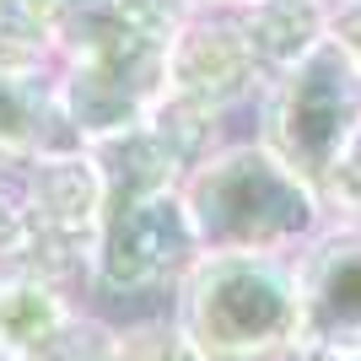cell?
<instances>
[{
    "label": "cell",
    "mask_w": 361,
    "mask_h": 361,
    "mask_svg": "<svg viewBox=\"0 0 361 361\" xmlns=\"http://www.w3.org/2000/svg\"><path fill=\"white\" fill-rule=\"evenodd\" d=\"M324 211H329V221H361V135L324 189Z\"/></svg>",
    "instance_id": "cell-13"
},
{
    "label": "cell",
    "mask_w": 361,
    "mask_h": 361,
    "mask_svg": "<svg viewBox=\"0 0 361 361\" xmlns=\"http://www.w3.org/2000/svg\"><path fill=\"white\" fill-rule=\"evenodd\" d=\"M318 6H324V11H340V6H345V0H318Z\"/></svg>",
    "instance_id": "cell-16"
},
{
    "label": "cell",
    "mask_w": 361,
    "mask_h": 361,
    "mask_svg": "<svg viewBox=\"0 0 361 361\" xmlns=\"http://www.w3.org/2000/svg\"><path fill=\"white\" fill-rule=\"evenodd\" d=\"M356 135H361V65L350 60V49L334 32H324L297 65L270 75V87L259 97V140L324 200Z\"/></svg>",
    "instance_id": "cell-4"
},
{
    "label": "cell",
    "mask_w": 361,
    "mask_h": 361,
    "mask_svg": "<svg viewBox=\"0 0 361 361\" xmlns=\"http://www.w3.org/2000/svg\"><path fill=\"white\" fill-rule=\"evenodd\" d=\"M302 345L361 350V221H329L297 254Z\"/></svg>",
    "instance_id": "cell-6"
},
{
    "label": "cell",
    "mask_w": 361,
    "mask_h": 361,
    "mask_svg": "<svg viewBox=\"0 0 361 361\" xmlns=\"http://www.w3.org/2000/svg\"><path fill=\"white\" fill-rule=\"evenodd\" d=\"M114 361H205V356L195 350V340L183 334V324L167 307L151 318L114 324Z\"/></svg>",
    "instance_id": "cell-10"
},
{
    "label": "cell",
    "mask_w": 361,
    "mask_h": 361,
    "mask_svg": "<svg viewBox=\"0 0 361 361\" xmlns=\"http://www.w3.org/2000/svg\"><path fill=\"white\" fill-rule=\"evenodd\" d=\"M27 361H114V324L81 307V313H75L49 345L32 350Z\"/></svg>",
    "instance_id": "cell-11"
},
{
    "label": "cell",
    "mask_w": 361,
    "mask_h": 361,
    "mask_svg": "<svg viewBox=\"0 0 361 361\" xmlns=\"http://www.w3.org/2000/svg\"><path fill=\"white\" fill-rule=\"evenodd\" d=\"M270 87L264 65L254 60V49L243 38L238 16L226 11H189L167 38V92L189 108H205L216 119H226L232 108L259 103Z\"/></svg>",
    "instance_id": "cell-5"
},
{
    "label": "cell",
    "mask_w": 361,
    "mask_h": 361,
    "mask_svg": "<svg viewBox=\"0 0 361 361\" xmlns=\"http://www.w3.org/2000/svg\"><path fill=\"white\" fill-rule=\"evenodd\" d=\"M329 32L350 49V60L361 65V0H345L340 11H329Z\"/></svg>",
    "instance_id": "cell-14"
},
{
    "label": "cell",
    "mask_w": 361,
    "mask_h": 361,
    "mask_svg": "<svg viewBox=\"0 0 361 361\" xmlns=\"http://www.w3.org/2000/svg\"><path fill=\"white\" fill-rule=\"evenodd\" d=\"M173 318L205 361H291L302 350L297 254H200Z\"/></svg>",
    "instance_id": "cell-3"
},
{
    "label": "cell",
    "mask_w": 361,
    "mask_h": 361,
    "mask_svg": "<svg viewBox=\"0 0 361 361\" xmlns=\"http://www.w3.org/2000/svg\"><path fill=\"white\" fill-rule=\"evenodd\" d=\"M183 205L205 254H302L329 226L313 183H302L264 140H221L183 178Z\"/></svg>",
    "instance_id": "cell-2"
},
{
    "label": "cell",
    "mask_w": 361,
    "mask_h": 361,
    "mask_svg": "<svg viewBox=\"0 0 361 361\" xmlns=\"http://www.w3.org/2000/svg\"><path fill=\"white\" fill-rule=\"evenodd\" d=\"M103 167V221L92 254V291L146 297L173 291L205 248L183 205L189 167L151 124L92 146Z\"/></svg>",
    "instance_id": "cell-1"
},
{
    "label": "cell",
    "mask_w": 361,
    "mask_h": 361,
    "mask_svg": "<svg viewBox=\"0 0 361 361\" xmlns=\"http://www.w3.org/2000/svg\"><path fill=\"white\" fill-rule=\"evenodd\" d=\"M173 6H178L183 16H189V11H226V16H238L243 6H254V0H173Z\"/></svg>",
    "instance_id": "cell-15"
},
{
    "label": "cell",
    "mask_w": 361,
    "mask_h": 361,
    "mask_svg": "<svg viewBox=\"0 0 361 361\" xmlns=\"http://www.w3.org/2000/svg\"><path fill=\"white\" fill-rule=\"evenodd\" d=\"M32 238V216H27V195H22V173L0 167V264H11Z\"/></svg>",
    "instance_id": "cell-12"
},
{
    "label": "cell",
    "mask_w": 361,
    "mask_h": 361,
    "mask_svg": "<svg viewBox=\"0 0 361 361\" xmlns=\"http://www.w3.org/2000/svg\"><path fill=\"white\" fill-rule=\"evenodd\" d=\"M81 313L71 291L49 286L22 264H0V361H27Z\"/></svg>",
    "instance_id": "cell-8"
},
{
    "label": "cell",
    "mask_w": 361,
    "mask_h": 361,
    "mask_svg": "<svg viewBox=\"0 0 361 361\" xmlns=\"http://www.w3.org/2000/svg\"><path fill=\"white\" fill-rule=\"evenodd\" d=\"M71 114L60 108L54 75H6L0 71V167H22L44 151H81Z\"/></svg>",
    "instance_id": "cell-7"
},
{
    "label": "cell",
    "mask_w": 361,
    "mask_h": 361,
    "mask_svg": "<svg viewBox=\"0 0 361 361\" xmlns=\"http://www.w3.org/2000/svg\"><path fill=\"white\" fill-rule=\"evenodd\" d=\"M238 27L264 75H281L329 32V11L318 0H254L238 11Z\"/></svg>",
    "instance_id": "cell-9"
}]
</instances>
